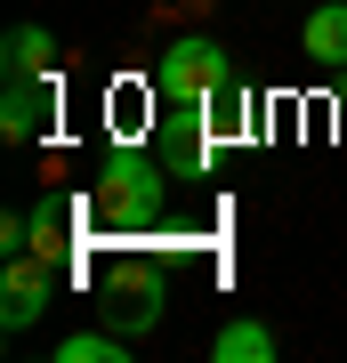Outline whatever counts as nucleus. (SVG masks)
<instances>
[{
    "label": "nucleus",
    "instance_id": "obj_10",
    "mask_svg": "<svg viewBox=\"0 0 347 363\" xmlns=\"http://www.w3.org/2000/svg\"><path fill=\"white\" fill-rule=\"evenodd\" d=\"M129 355V331H73V339H57V363H121Z\"/></svg>",
    "mask_w": 347,
    "mask_h": 363
},
{
    "label": "nucleus",
    "instance_id": "obj_6",
    "mask_svg": "<svg viewBox=\"0 0 347 363\" xmlns=\"http://www.w3.org/2000/svg\"><path fill=\"white\" fill-rule=\"evenodd\" d=\"M0 65H9V81H57V33L49 25H9Z\"/></svg>",
    "mask_w": 347,
    "mask_h": 363
},
{
    "label": "nucleus",
    "instance_id": "obj_11",
    "mask_svg": "<svg viewBox=\"0 0 347 363\" xmlns=\"http://www.w3.org/2000/svg\"><path fill=\"white\" fill-rule=\"evenodd\" d=\"M339 105H347V81H339Z\"/></svg>",
    "mask_w": 347,
    "mask_h": 363
},
{
    "label": "nucleus",
    "instance_id": "obj_5",
    "mask_svg": "<svg viewBox=\"0 0 347 363\" xmlns=\"http://www.w3.org/2000/svg\"><path fill=\"white\" fill-rule=\"evenodd\" d=\"M49 121H57V81H9L0 89V138L9 145H33Z\"/></svg>",
    "mask_w": 347,
    "mask_h": 363
},
{
    "label": "nucleus",
    "instance_id": "obj_4",
    "mask_svg": "<svg viewBox=\"0 0 347 363\" xmlns=\"http://www.w3.org/2000/svg\"><path fill=\"white\" fill-rule=\"evenodd\" d=\"M49 298H57V267L40 259V250H16V259L0 267V323L9 331H33L40 315H49Z\"/></svg>",
    "mask_w": 347,
    "mask_h": 363
},
{
    "label": "nucleus",
    "instance_id": "obj_3",
    "mask_svg": "<svg viewBox=\"0 0 347 363\" xmlns=\"http://www.w3.org/2000/svg\"><path fill=\"white\" fill-rule=\"evenodd\" d=\"M162 307H170V274L162 267H145V259H114L97 274V315L114 331H129V339H145L162 323Z\"/></svg>",
    "mask_w": 347,
    "mask_h": 363
},
{
    "label": "nucleus",
    "instance_id": "obj_7",
    "mask_svg": "<svg viewBox=\"0 0 347 363\" xmlns=\"http://www.w3.org/2000/svg\"><path fill=\"white\" fill-rule=\"evenodd\" d=\"M299 49H307L315 65H347V0H315V9H307V33H299Z\"/></svg>",
    "mask_w": 347,
    "mask_h": 363
},
{
    "label": "nucleus",
    "instance_id": "obj_8",
    "mask_svg": "<svg viewBox=\"0 0 347 363\" xmlns=\"http://www.w3.org/2000/svg\"><path fill=\"white\" fill-rule=\"evenodd\" d=\"M210 355H219V363H275L283 347H275L267 323H226L219 339H210Z\"/></svg>",
    "mask_w": 347,
    "mask_h": 363
},
{
    "label": "nucleus",
    "instance_id": "obj_9",
    "mask_svg": "<svg viewBox=\"0 0 347 363\" xmlns=\"http://www.w3.org/2000/svg\"><path fill=\"white\" fill-rule=\"evenodd\" d=\"M33 250H40L49 267L73 250V202H33Z\"/></svg>",
    "mask_w": 347,
    "mask_h": 363
},
{
    "label": "nucleus",
    "instance_id": "obj_2",
    "mask_svg": "<svg viewBox=\"0 0 347 363\" xmlns=\"http://www.w3.org/2000/svg\"><path fill=\"white\" fill-rule=\"evenodd\" d=\"M219 89H234V57H226L210 33H178V40L154 57V97H162V105H210Z\"/></svg>",
    "mask_w": 347,
    "mask_h": 363
},
{
    "label": "nucleus",
    "instance_id": "obj_1",
    "mask_svg": "<svg viewBox=\"0 0 347 363\" xmlns=\"http://www.w3.org/2000/svg\"><path fill=\"white\" fill-rule=\"evenodd\" d=\"M170 202V162H145L138 138H114L97 154V178H89V218H105L114 234H145Z\"/></svg>",
    "mask_w": 347,
    "mask_h": 363
}]
</instances>
